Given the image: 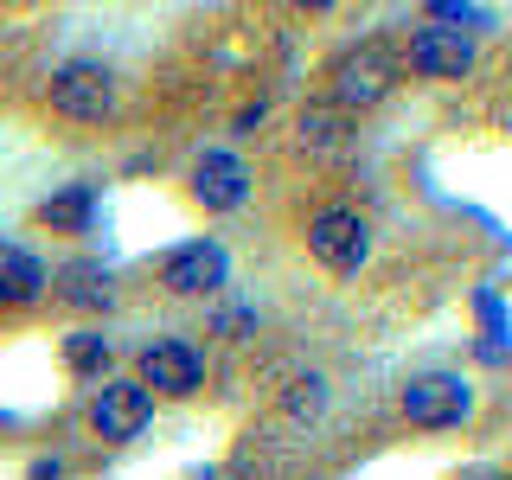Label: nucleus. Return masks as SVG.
Here are the masks:
<instances>
[{"label":"nucleus","instance_id":"nucleus-15","mask_svg":"<svg viewBox=\"0 0 512 480\" xmlns=\"http://www.w3.org/2000/svg\"><path fill=\"white\" fill-rule=\"evenodd\" d=\"M429 20H455V32H461V26H487V7H448V0H436Z\"/></svg>","mask_w":512,"mask_h":480},{"label":"nucleus","instance_id":"nucleus-10","mask_svg":"<svg viewBox=\"0 0 512 480\" xmlns=\"http://www.w3.org/2000/svg\"><path fill=\"white\" fill-rule=\"evenodd\" d=\"M39 295H45V263L26 256V250H13V244H0V301H7V308H26V301H39Z\"/></svg>","mask_w":512,"mask_h":480},{"label":"nucleus","instance_id":"nucleus-7","mask_svg":"<svg viewBox=\"0 0 512 480\" xmlns=\"http://www.w3.org/2000/svg\"><path fill=\"white\" fill-rule=\"evenodd\" d=\"M141 391H160V397H192L205 384V359L192 346L180 340H154V346H141Z\"/></svg>","mask_w":512,"mask_h":480},{"label":"nucleus","instance_id":"nucleus-3","mask_svg":"<svg viewBox=\"0 0 512 480\" xmlns=\"http://www.w3.org/2000/svg\"><path fill=\"white\" fill-rule=\"evenodd\" d=\"M52 109H58L64 122H103L109 109H116V77H109V64H96V58L58 64V77H52Z\"/></svg>","mask_w":512,"mask_h":480},{"label":"nucleus","instance_id":"nucleus-11","mask_svg":"<svg viewBox=\"0 0 512 480\" xmlns=\"http://www.w3.org/2000/svg\"><path fill=\"white\" fill-rule=\"evenodd\" d=\"M39 218L52 224V231H84L96 218V192L90 186H64V192H52V199L39 205Z\"/></svg>","mask_w":512,"mask_h":480},{"label":"nucleus","instance_id":"nucleus-13","mask_svg":"<svg viewBox=\"0 0 512 480\" xmlns=\"http://www.w3.org/2000/svg\"><path fill=\"white\" fill-rule=\"evenodd\" d=\"M64 359H71L77 378H103L109 372V346L96 340V333H71V340H64Z\"/></svg>","mask_w":512,"mask_h":480},{"label":"nucleus","instance_id":"nucleus-2","mask_svg":"<svg viewBox=\"0 0 512 480\" xmlns=\"http://www.w3.org/2000/svg\"><path fill=\"white\" fill-rule=\"evenodd\" d=\"M308 250L333 276H359L365 256H372V224L359 212H346V205H327V212H314V224H308Z\"/></svg>","mask_w":512,"mask_h":480},{"label":"nucleus","instance_id":"nucleus-4","mask_svg":"<svg viewBox=\"0 0 512 480\" xmlns=\"http://www.w3.org/2000/svg\"><path fill=\"white\" fill-rule=\"evenodd\" d=\"M468 410H474V391L455 372H423V378L404 384V416L416 429H455Z\"/></svg>","mask_w":512,"mask_h":480},{"label":"nucleus","instance_id":"nucleus-5","mask_svg":"<svg viewBox=\"0 0 512 480\" xmlns=\"http://www.w3.org/2000/svg\"><path fill=\"white\" fill-rule=\"evenodd\" d=\"M224 276H231V256H224L218 237H192V244H180L160 263V282H167L173 295H218Z\"/></svg>","mask_w":512,"mask_h":480},{"label":"nucleus","instance_id":"nucleus-1","mask_svg":"<svg viewBox=\"0 0 512 480\" xmlns=\"http://www.w3.org/2000/svg\"><path fill=\"white\" fill-rule=\"evenodd\" d=\"M397 77H404V64H397L391 45H378V39H359L352 52L333 58V103L340 109H378L384 96L397 90Z\"/></svg>","mask_w":512,"mask_h":480},{"label":"nucleus","instance_id":"nucleus-18","mask_svg":"<svg viewBox=\"0 0 512 480\" xmlns=\"http://www.w3.org/2000/svg\"><path fill=\"white\" fill-rule=\"evenodd\" d=\"M58 474H64V468H58V455H52V461H32V480H58Z\"/></svg>","mask_w":512,"mask_h":480},{"label":"nucleus","instance_id":"nucleus-19","mask_svg":"<svg viewBox=\"0 0 512 480\" xmlns=\"http://www.w3.org/2000/svg\"><path fill=\"white\" fill-rule=\"evenodd\" d=\"M461 480H506V474H500V468H468Z\"/></svg>","mask_w":512,"mask_h":480},{"label":"nucleus","instance_id":"nucleus-6","mask_svg":"<svg viewBox=\"0 0 512 480\" xmlns=\"http://www.w3.org/2000/svg\"><path fill=\"white\" fill-rule=\"evenodd\" d=\"M154 416V397L141 391V384H103V391L90 397V429L103 442H135L141 429H148Z\"/></svg>","mask_w":512,"mask_h":480},{"label":"nucleus","instance_id":"nucleus-9","mask_svg":"<svg viewBox=\"0 0 512 480\" xmlns=\"http://www.w3.org/2000/svg\"><path fill=\"white\" fill-rule=\"evenodd\" d=\"M250 192V173L237 154H199V167H192V199L205 205V212H237Z\"/></svg>","mask_w":512,"mask_h":480},{"label":"nucleus","instance_id":"nucleus-12","mask_svg":"<svg viewBox=\"0 0 512 480\" xmlns=\"http://www.w3.org/2000/svg\"><path fill=\"white\" fill-rule=\"evenodd\" d=\"M58 295L71 308H109V276L96 263H71V269H58Z\"/></svg>","mask_w":512,"mask_h":480},{"label":"nucleus","instance_id":"nucleus-8","mask_svg":"<svg viewBox=\"0 0 512 480\" xmlns=\"http://www.w3.org/2000/svg\"><path fill=\"white\" fill-rule=\"evenodd\" d=\"M410 64L423 77H468L474 71V39L455 26H423L410 39Z\"/></svg>","mask_w":512,"mask_h":480},{"label":"nucleus","instance_id":"nucleus-16","mask_svg":"<svg viewBox=\"0 0 512 480\" xmlns=\"http://www.w3.org/2000/svg\"><path fill=\"white\" fill-rule=\"evenodd\" d=\"M320 404H327V391H320V378H308V384H295V391H288V410H295V416H314Z\"/></svg>","mask_w":512,"mask_h":480},{"label":"nucleus","instance_id":"nucleus-17","mask_svg":"<svg viewBox=\"0 0 512 480\" xmlns=\"http://www.w3.org/2000/svg\"><path fill=\"white\" fill-rule=\"evenodd\" d=\"M244 320H250V308H224V314H218V327H224V333H250Z\"/></svg>","mask_w":512,"mask_h":480},{"label":"nucleus","instance_id":"nucleus-14","mask_svg":"<svg viewBox=\"0 0 512 480\" xmlns=\"http://www.w3.org/2000/svg\"><path fill=\"white\" fill-rule=\"evenodd\" d=\"M340 135H346V122H333L327 109H314V116L301 122V141H314V148H333V141H340Z\"/></svg>","mask_w":512,"mask_h":480}]
</instances>
